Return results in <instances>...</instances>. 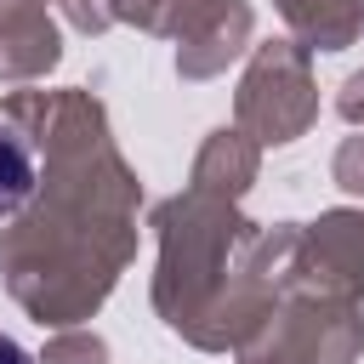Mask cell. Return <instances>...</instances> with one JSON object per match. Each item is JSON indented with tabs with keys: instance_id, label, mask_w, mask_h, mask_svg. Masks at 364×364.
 Segmentation results:
<instances>
[{
	"instance_id": "6da1fadb",
	"label": "cell",
	"mask_w": 364,
	"mask_h": 364,
	"mask_svg": "<svg viewBox=\"0 0 364 364\" xmlns=\"http://www.w3.org/2000/svg\"><path fill=\"white\" fill-rule=\"evenodd\" d=\"M28 193H34V148L17 136V125L0 119V216L28 205Z\"/></svg>"
},
{
	"instance_id": "7a4b0ae2",
	"label": "cell",
	"mask_w": 364,
	"mask_h": 364,
	"mask_svg": "<svg viewBox=\"0 0 364 364\" xmlns=\"http://www.w3.org/2000/svg\"><path fill=\"white\" fill-rule=\"evenodd\" d=\"M0 364H28V353H23L11 336H0Z\"/></svg>"
}]
</instances>
